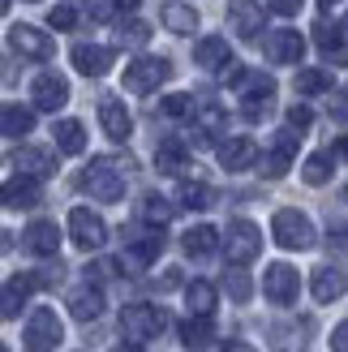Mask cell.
Returning <instances> with one entry per match:
<instances>
[{"label":"cell","mask_w":348,"mask_h":352,"mask_svg":"<svg viewBox=\"0 0 348 352\" xmlns=\"http://www.w3.org/2000/svg\"><path fill=\"white\" fill-rule=\"evenodd\" d=\"M133 172V160H112V155H99V160H91L82 168L78 185L91 193L95 202H120L125 198V181Z\"/></svg>","instance_id":"1"},{"label":"cell","mask_w":348,"mask_h":352,"mask_svg":"<svg viewBox=\"0 0 348 352\" xmlns=\"http://www.w3.org/2000/svg\"><path fill=\"white\" fill-rule=\"evenodd\" d=\"M168 331V309L164 305H151V301H133L120 309V336L133 340V344H146V340H160Z\"/></svg>","instance_id":"2"},{"label":"cell","mask_w":348,"mask_h":352,"mask_svg":"<svg viewBox=\"0 0 348 352\" xmlns=\"http://www.w3.org/2000/svg\"><path fill=\"white\" fill-rule=\"evenodd\" d=\"M271 236L275 245H284V250H309L314 245V223H309L305 210H275V219H271Z\"/></svg>","instance_id":"3"},{"label":"cell","mask_w":348,"mask_h":352,"mask_svg":"<svg viewBox=\"0 0 348 352\" xmlns=\"http://www.w3.org/2000/svg\"><path fill=\"white\" fill-rule=\"evenodd\" d=\"M237 99H241V116H246V120H263L275 108V78L246 74L241 86H237Z\"/></svg>","instance_id":"4"},{"label":"cell","mask_w":348,"mask_h":352,"mask_svg":"<svg viewBox=\"0 0 348 352\" xmlns=\"http://www.w3.org/2000/svg\"><path fill=\"white\" fill-rule=\"evenodd\" d=\"M172 78V60L164 56H138L133 65H125V91L129 95H151Z\"/></svg>","instance_id":"5"},{"label":"cell","mask_w":348,"mask_h":352,"mask_svg":"<svg viewBox=\"0 0 348 352\" xmlns=\"http://www.w3.org/2000/svg\"><path fill=\"white\" fill-rule=\"evenodd\" d=\"M224 254H228L232 267H246L263 254V232H258V223L250 219H232L228 223V236H224Z\"/></svg>","instance_id":"6"},{"label":"cell","mask_w":348,"mask_h":352,"mask_svg":"<svg viewBox=\"0 0 348 352\" xmlns=\"http://www.w3.org/2000/svg\"><path fill=\"white\" fill-rule=\"evenodd\" d=\"M65 340V327L56 318V309L39 305L26 318V352H56V344Z\"/></svg>","instance_id":"7"},{"label":"cell","mask_w":348,"mask_h":352,"mask_svg":"<svg viewBox=\"0 0 348 352\" xmlns=\"http://www.w3.org/2000/svg\"><path fill=\"white\" fill-rule=\"evenodd\" d=\"M69 236H74L78 250L95 254V250L108 245V223H103L91 206H74V210H69Z\"/></svg>","instance_id":"8"},{"label":"cell","mask_w":348,"mask_h":352,"mask_svg":"<svg viewBox=\"0 0 348 352\" xmlns=\"http://www.w3.org/2000/svg\"><path fill=\"white\" fill-rule=\"evenodd\" d=\"M160 254H164V228L146 223V232H142V236H129V241H125L120 267H125V271H146Z\"/></svg>","instance_id":"9"},{"label":"cell","mask_w":348,"mask_h":352,"mask_svg":"<svg viewBox=\"0 0 348 352\" xmlns=\"http://www.w3.org/2000/svg\"><path fill=\"white\" fill-rule=\"evenodd\" d=\"M263 292H267L271 305H297V292H301L297 267H288V262H271L267 275H263Z\"/></svg>","instance_id":"10"},{"label":"cell","mask_w":348,"mask_h":352,"mask_svg":"<svg viewBox=\"0 0 348 352\" xmlns=\"http://www.w3.org/2000/svg\"><path fill=\"white\" fill-rule=\"evenodd\" d=\"M9 47L17 52V56H26V60H52L56 56L52 34L39 30V26H9Z\"/></svg>","instance_id":"11"},{"label":"cell","mask_w":348,"mask_h":352,"mask_svg":"<svg viewBox=\"0 0 348 352\" xmlns=\"http://www.w3.org/2000/svg\"><path fill=\"white\" fill-rule=\"evenodd\" d=\"M314 43H318L327 65H348V30H344V22H327V17H318L314 22Z\"/></svg>","instance_id":"12"},{"label":"cell","mask_w":348,"mask_h":352,"mask_svg":"<svg viewBox=\"0 0 348 352\" xmlns=\"http://www.w3.org/2000/svg\"><path fill=\"white\" fill-rule=\"evenodd\" d=\"M263 47H267V56L275 65H301V56H305V34L292 30V26H284V30H271L267 39H263Z\"/></svg>","instance_id":"13"},{"label":"cell","mask_w":348,"mask_h":352,"mask_svg":"<svg viewBox=\"0 0 348 352\" xmlns=\"http://www.w3.org/2000/svg\"><path fill=\"white\" fill-rule=\"evenodd\" d=\"M30 99H34V108L39 112H61L65 103H69V82L61 74H39L30 86Z\"/></svg>","instance_id":"14"},{"label":"cell","mask_w":348,"mask_h":352,"mask_svg":"<svg viewBox=\"0 0 348 352\" xmlns=\"http://www.w3.org/2000/svg\"><path fill=\"white\" fill-rule=\"evenodd\" d=\"M69 60H74V69L82 78H103L112 69V47H103V43H78L74 52H69Z\"/></svg>","instance_id":"15"},{"label":"cell","mask_w":348,"mask_h":352,"mask_svg":"<svg viewBox=\"0 0 348 352\" xmlns=\"http://www.w3.org/2000/svg\"><path fill=\"white\" fill-rule=\"evenodd\" d=\"M258 142L254 138H224L219 142V168L224 172H246V168H254L258 164Z\"/></svg>","instance_id":"16"},{"label":"cell","mask_w":348,"mask_h":352,"mask_svg":"<svg viewBox=\"0 0 348 352\" xmlns=\"http://www.w3.org/2000/svg\"><path fill=\"white\" fill-rule=\"evenodd\" d=\"M43 202V189H39V176H30V172H17L5 181V206L9 210H30V206H39Z\"/></svg>","instance_id":"17"},{"label":"cell","mask_w":348,"mask_h":352,"mask_svg":"<svg viewBox=\"0 0 348 352\" xmlns=\"http://www.w3.org/2000/svg\"><path fill=\"white\" fill-rule=\"evenodd\" d=\"M228 22H232V30L241 39H258L267 17H263V5H258V0H228Z\"/></svg>","instance_id":"18"},{"label":"cell","mask_w":348,"mask_h":352,"mask_svg":"<svg viewBox=\"0 0 348 352\" xmlns=\"http://www.w3.org/2000/svg\"><path fill=\"white\" fill-rule=\"evenodd\" d=\"M22 245L34 258H56L61 254V228H56V219H34L26 228V241Z\"/></svg>","instance_id":"19"},{"label":"cell","mask_w":348,"mask_h":352,"mask_svg":"<svg viewBox=\"0 0 348 352\" xmlns=\"http://www.w3.org/2000/svg\"><path fill=\"white\" fill-rule=\"evenodd\" d=\"M99 125H103V133H108L112 142H129L133 116H129V108H125L120 99H103V103H99Z\"/></svg>","instance_id":"20"},{"label":"cell","mask_w":348,"mask_h":352,"mask_svg":"<svg viewBox=\"0 0 348 352\" xmlns=\"http://www.w3.org/2000/svg\"><path fill=\"white\" fill-rule=\"evenodd\" d=\"M297 138L301 133H292V129H284L280 138H275V146L263 155V176H271V181H275V176H284L292 168V160H297Z\"/></svg>","instance_id":"21"},{"label":"cell","mask_w":348,"mask_h":352,"mask_svg":"<svg viewBox=\"0 0 348 352\" xmlns=\"http://www.w3.org/2000/svg\"><path fill=\"white\" fill-rule=\"evenodd\" d=\"M160 22H164V30H172V34H194V30L202 26V17H198L194 5L168 0V5H160Z\"/></svg>","instance_id":"22"},{"label":"cell","mask_w":348,"mask_h":352,"mask_svg":"<svg viewBox=\"0 0 348 352\" xmlns=\"http://www.w3.org/2000/svg\"><path fill=\"white\" fill-rule=\"evenodd\" d=\"M344 288H348V279H344V271H340V267H318V271H314V279H309V292H314V301H318V305L340 301Z\"/></svg>","instance_id":"23"},{"label":"cell","mask_w":348,"mask_h":352,"mask_svg":"<svg viewBox=\"0 0 348 352\" xmlns=\"http://www.w3.org/2000/svg\"><path fill=\"white\" fill-rule=\"evenodd\" d=\"M34 288H43V284H39V275H13L9 284H5V305H0V314H5V318L13 322L17 314H22L26 296H30Z\"/></svg>","instance_id":"24"},{"label":"cell","mask_w":348,"mask_h":352,"mask_svg":"<svg viewBox=\"0 0 348 352\" xmlns=\"http://www.w3.org/2000/svg\"><path fill=\"white\" fill-rule=\"evenodd\" d=\"M69 314H74L78 322H95L99 314H103V292L95 284H82L69 292Z\"/></svg>","instance_id":"25"},{"label":"cell","mask_w":348,"mask_h":352,"mask_svg":"<svg viewBox=\"0 0 348 352\" xmlns=\"http://www.w3.org/2000/svg\"><path fill=\"white\" fill-rule=\"evenodd\" d=\"M13 168L17 172H30V176H52L56 172V155L43 151V146H22V151H13Z\"/></svg>","instance_id":"26"},{"label":"cell","mask_w":348,"mask_h":352,"mask_svg":"<svg viewBox=\"0 0 348 352\" xmlns=\"http://www.w3.org/2000/svg\"><path fill=\"white\" fill-rule=\"evenodd\" d=\"M181 250H185L189 258H211V254L219 250V232H215L211 223H194V228L181 236Z\"/></svg>","instance_id":"27"},{"label":"cell","mask_w":348,"mask_h":352,"mask_svg":"<svg viewBox=\"0 0 348 352\" xmlns=\"http://www.w3.org/2000/svg\"><path fill=\"white\" fill-rule=\"evenodd\" d=\"M155 168L168 172V176H177V172L189 168V151H185L181 138H164V142L155 146Z\"/></svg>","instance_id":"28"},{"label":"cell","mask_w":348,"mask_h":352,"mask_svg":"<svg viewBox=\"0 0 348 352\" xmlns=\"http://www.w3.org/2000/svg\"><path fill=\"white\" fill-rule=\"evenodd\" d=\"M309 318H297V322H280L271 331V340H275V352H301L305 340H309Z\"/></svg>","instance_id":"29"},{"label":"cell","mask_w":348,"mask_h":352,"mask_svg":"<svg viewBox=\"0 0 348 352\" xmlns=\"http://www.w3.org/2000/svg\"><path fill=\"white\" fill-rule=\"evenodd\" d=\"M232 56H228V39H219V34H206V39H198V47H194V65H202V69H219L228 65Z\"/></svg>","instance_id":"30"},{"label":"cell","mask_w":348,"mask_h":352,"mask_svg":"<svg viewBox=\"0 0 348 352\" xmlns=\"http://www.w3.org/2000/svg\"><path fill=\"white\" fill-rule=\"evenodd\" d=\"M194 120H198V129H194V142H206L211 133L224 129V108L215 99H198L194 103Z\"/></svg>","instance_id":"31"},{"label":"cell","mask_w":348,"mask_h":352,"mask_svg":"<svg viewBox=\"0 0 348 352\" xmlns=\"http://www.w3.org/2000/svg\"><path fill=\"white\" fill-rule=\"evenodd\" d=\"M52 142H56L65 155H82L86 151V129H82V120H56L52 125Z\"/></svg>","instance_id":"32"},{"label":"cell","mask_w":348,"mask_h":352,"mask_svg":"<svg viewBox=\"0 0 348 352\" xmlns=\"http://www.w3.org/2000/svg\"><path fill=\"white\" fill-rule=\"evenodd\" d=\"M215 340V322L211 318H206V314H189V318L181 322V344L185 348H206V344H211Z\"/></svg>","instance_id":"33"},{"label":"cell","mask_w":348,"mask_h":352,"mask_svg":"<svg viewBox=\"0 0 348 352\" xmlns=\"http://www.w3.org/2000/svg\"><path fill=\"white\" fill-rule=\"evenodd\" d=\"M336 172V151H314L309 160L301 164V181L305 185H327Z\"/></svg>","instance_id":"34"},{"label":"cell","mask_w":348,"mask_h":352,"mask_svg":"<svg viewBox=\"0 0 348 352\" xmlns=\"http://www.w3.org/2000/svg\"><path fill=\"white\" fill-rule=\"evenodd\" d=\"M0 129H5V138H26L34 129V112L22 108V103H5V112H0Z\"/></svg>","instance_id":"35"},{"label":"cell","mask_w":348,"mask_h":352,"mask_svg":"<svg viewBox=\"0 0 348 352\" xmlns=\"http://www.w3.org/2000/svg\"><path fill=\"white\" fill-rule=\"evenodd\" d=\"M185 305H189V314H206L211 318L215 314V284H206V279L185 284Z\"/></svg>","instance_id":"36"},{"label":"cell","mask_w":348,"mask_h":352,"mask_svg":"<svg viewBox=\"0 0 348 352\" xmlns=\"http://www.w3.org/2000/svg\"><path fill=\"white\" fill-rule=\"evenodd\" d=\"M219 202V193L206 185V181H185L181 185V206H189V210H211Z\"/></svg>","instance_id":"37"},{"label":"cell","mask_w":348,"mask_h":352,"mask_svg":"<svg viewBox=\"0 0 348 352\" xmlns=\"http://www.w3.org/2000/svg\"><path fill=\"white\" fill-rule=\"evenodd\" d=\"M172 215H177V206H172L168 198H160V193H146V198H142V223L164 228Z\"/></svg>","instance_id":"38"},{"label":"cell","mask_w":348,"mask_h":352,"mask_svg":"<svg viewBox=\"0 0 348 352\" xmlns=\"http://www.w3.org/2000/svg\"><path fill=\"white\" fill-rule=\"evenodd\" d=\"M331 74H327V69H301L297 74V91L301 95H323V91H331Z\"/></svg>","instance_id":"39"},{"label":"cell","mask_w":348,"mask_h":352,"mask_svg":"<svg viewBox=\"0 0 348 352\" xmlns=\"http://www.w3.org/2000/svg\"><path fill=\"white\" fill-rule=\"evenodd\" d=\"M224 292H228L237 305H246L250 292H254V284H250V275L241 271V267H232V271H224Z\"/></svg>","instance_id":"40"},{"label":"cell","mask_w":348,"mask_h":352,"mask_svg":"<svg viewBox=\"0 0 348 352\" xmlns=\"http://www.w3.org/2000/svg\"><path fill=\"white\" fill-rule=\"evenodd\" d=\"M194 95H168L164 103H160V112L164 116H172V120H181V116H194Z\"/></svg>","instance_id":"41"},{"label":"cell","mask_w":348,"mask_h":352,"mask_svg":"<svg viewBox=\"0 0 348 352\" xmlns=\"http://www.w3.org/2000/svg\"><path fill=\"white\" fill-rule=\"evenodd\" d=\"M284 120H288V129H292V133H309V125H314V112H309L305 103H292Z\"/></svg>","instance_id":"42"},{"label":"cell","mask_w":348,"mask_h":352,"mask_svg":"<svg viewBox=\"0 0 348 352\" xmlns=\"http://www.w3.org/2000/svg\"><path fill=\"white\" fill-rule=\"evenodd\" d=\"M47 26L52 30H74L78 26V9L74 5H56V9L47 13Z\"/></svg>","instance_id":"43"},{"label":"cell","mask_w":348,"mask_h":352,"mask_svg":"<svg viewBox=\"0 0 348 352\" xmlns=\"http://www.w3.org/2000/svg\"><path fill=\"white\" fill-rule=\"evenodd\" d=\"M301 5H305V0H267V9H271V13H280V17H297Z\"/></svg>","instance_id":"44"},{"label":"cell","mask_w":348,"mask_h":352,"mask_svg":"<svg viewBox=\"0 0 348 352\" xmlns=\"http://www.w3.org/2000/svg\"><path fill=\"white\" fill-rule=\"evenodd\" d=\"M120 39H125V43H146V26H142V22L120 26Z\"/></svg>","instance_id":"45"},{"label":"cell","mask_w":348,"mask_h":352,"mask_svg":"<svg viewBox=\"0 0 348 352\" xmlns=\"http://www.w3.org/2000/svg\"><path fill=\"white\" fill-rule=\"evenodd\" d=\"M331 352H348V322H340L331 331Z\"/></svg>","instance_id":"46"},{"label":"cell","mask_w":348,"mask_h":352,"mask_svg":"<svg viewBox=\"0 0 348 352\" xmlns=\"http://www.w3.org/2000/svg\"><path fill=\"white\" fill-rule=\"evenodd\" d=\"M224 352H254V344H246V340H228V344H224Z\"/></svg>","instance_id":"47"},{"label":"cell","mask_w":348,"mask_h":352,"mask_svg":"<svg viewBox=\"0 0 348 352\" xmlns=\"http://www.w3.org/2000/svg\"><path fill=\"white\" fill-rule=\"evenodd\" d=\"M112 352H142V344H133V340H125V344H116Z\"/></svg>","instance_id":"48"},{"label":"cell","mask_w":348,"mask_h":352,"mask_svg":"<svg viewBox=\"0 0 348 352\" xmlns=\"http://www.w3.org/2000/svg\"><path fill=\"white\" fill-rule=\"evenodd\" d=\"M116 9H138V0H112Z\"/></svg>","instance_id":"49"},{"label":"cell","mask_w":348,"mask_h":352,"mask_svg":"<svg viewBox=\"0 0 348 352\" xmlns=\"http://www.w3.org/2000/svg\"><path fill=\"white\" fill-rule=\"evenodd\" d=\"M336 155H348V138H340V142H336Z\"/></svg>","instance_id":"50"},{"label":"cell","mask_w":348,"mask_h":352,"mask_svg":"<svg viewBox=\"0 0 348 352\" xmlns=\"http://www.w3.org/2000/svg\"><path fill=\"white\" fill-rule=\"evenodd\" d=\"M318 5H323V9H331V5H340V0H318Z\"/></svg>","instance_id":"51"},{"label":"cell","mask_w":348,"mask_h":352,"mask_svg":"<svg viewBox=\"0 0 348 352\" xmlns=\"http://www.w3.org/2000/svg\"><path fill=\"white\" fill-rule=\"evenodd\" d=\"M26 5H39V0H26Z\"/></svg>","instance_id":"52"},{"label":"cell","mask_w":348,"mask_h":352,"mask_svg":"<svg viewBox=\"0 0 348 352\" xmlns=\"http://www.w3.org/2000/svg\"><path fill=\"white\" fill-rule=\"evenodd\" d=\"M344 30H348V17H344Z\"/></svg>","instance_id":"53"},{"label":"cell","mask_w":348,"mask_h":352,"mask_svg":"<svg viewBox=\"0 0 348 352\" xmlns=\"http://www.w3.org/2000/svg\"><path fill=\"white\" fill-rule=\"evenodd\" d=\"M344 198H348V189H344Z\"/></svg>","instance_id":"54"},{"label":"cell","mask_w":348,"mask_h":352,"mask_svg":"<svg viewBox=\"0 0 348 352\" xmlns=\"http://www.w3.org/2000/svg\"><path fill=\"white\" fill-rule=\"evenodd\" d=\"M5 352H9V348H5Z\"/></svg>","instance_id":"55"}]
</instances>
